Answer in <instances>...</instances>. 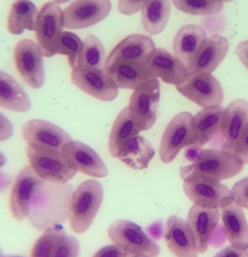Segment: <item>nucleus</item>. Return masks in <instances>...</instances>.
I'll return each instance as SVG.
<instances>
[{
    "instance_id": "nucleus-18",
    "label": "nucleus",
    "mask_w": 248,
    "mask_h": 257,
    "mask_svg": "<svg viewBox=\"0 0 248 257\" xmlns=\"http://www.w3.org/2000/svg\"><path fill=\"white\" fill-rule=\"evenodd\" d=\"M248 122V102L235 99L225 108L219 134L215 138L221 149L232 151L242 130Z\"/></svg>"
},
{
    "instance_id": "nucleus-6",
    "label": "nucleus",
    "mask_w": 248,
    "mask_h": 257,
    "mask_svg": "<svg viewBox=\"0 0 248 257\" xmlns=\"http://www.w3.org/2000/svg\"><path fill=\"white\" fill-rule=\"evenodd\" d=\"M160 101V81L151 77L134 89L130 97L129 110L141 131L150 130L157 119Z\"/></svg>"
},
{
    "instance_id": "nucleus-24",
    "label": "nucleus",
    "mask_w": 248,
    "mask_h": 257,
    "mask_svg": "<svg viewBox=\"0 0 248 257\" xmlns=\"http://www.w3.org/2000/svg\"><path fill=\"white\" fill-rule=\"evenodd\" d=\"M104 69L118 88L136 89L146 80L153 77L144 62L118 60L104 67Z\"/></svg>"
},
{
    "instance_id": "nucleus-5",
    "label": "nucleus",
    "mask_w": 248,
    "mask_h": 257,
    "mask_svg": "<svg viewBox=\"0 0 248 257\" xmlns=\"http://www.w3.org/2000/svg\"><path fill=\"white\" fill-rule=\"evenodd\" d=\"M107 234L113 244L123 249L129 256L157 257L160 254L159 246L133 221L119 219L112 222L108 227Z\"/></svg>"
},
{
    "instance_id": "nucleus-10",
    "label": "nucleus",
    "mask_w": 248,
    "mask_h": 257,
    "mask_svg": "<svg viewBox=\"0 0 248 257\" xmlns=\"http://www.w3.org/2000/svg\"><path fill=\"white\" fill-rule=\"evenodd\" d=\"M176 88L186 98L203 108L220 105L224 96L220 82L211 73L189 75L184 82L176 85Z\"/></svg>"
},
{
    "instance_id": "nucleus-2",
    "label": "nucleus",
    "mask_w": 248,
    "mask_h": 257,
    "mask_svg": "<svg viewBox=\"0 0 248 257\" xmlns=\"http://www.w3.org/2000/svg\"><path fill=\"white\" fill-rule=\"evenodd\" d=\"M102 199V186L95 180H87L74 190L71 196L69 216V226L74 233L81 234L90 227Z\"/></svg>"
},
{
    "instance_id": "nucleus-7",
    "label": "nucleus",
    "mask_w": 248,
    "mask_h": 257,
    "mask_svg": "<svg viewBox=\"0 0 248 257\" xmlns=\"http://www.w3.org/2000/svg\"><path fill=\"white\" fill-rule=\"evenodd\" d=\"M63 26V11L59 3L55 1L46 2L37 13L34 26L37 44L43 56L51 57L56 54Z\"/></svg>"
},
{
    "instance_id": "nucleus-12",
    "label": "nucleus",
    "mask_w": 248,
    "mask_h": 257,
    "mask_svg": "<svg viewBox=\"0 0 248 257\" xmlns=\"http://www.w3.org/2000/svg\"><path fill=\"white\" fill-rule=\"evenodd\" d=\"M44 184L30 166L24 167L17 175L13 184L9 206L13 218L21 221L30 213L31 203L39 188Z\"/></svg>"
},
{
    "instance_id": "nucleus-25",
    "label": "nucleus",
    "mask_w": 248,
    "mask_h": 257,
    "mask_svg": "<svg viewBox=\"0 0 248 257\" xmlns=\"http://www.w3.org/2000/svg\"><path fill=\"white\" fill-rule=\"evenodd\" d=\"M225 108L221 105L204 107L193 115L195 145L204 146L214 140L220 132Z\"/></svg>"
},
{
    "instance_id": "nucleus-22",
    "label": "nucleus",
    "mask_w": 248,
    "mask_h": 257,
    "mask_svg": "<svg viewBox=\"0 0 248 257\" xmlns=\"http://www.w3.org/2000/svg\"><path fill=\"white\" fill-rule=\"evenodd\" d=\"M223 230L226 238L235 248H248V222L243 208L232 202L221 209Z\"/></svg>"
},
{
    "instance_id": "nucleus-36",
    "label": "nucleus",
    "mask_w": 248,
    "mask_h": 257,
    "mask_svg": "<svg viewBox=\"0 0 248 257\" xmlns=\"http://www.w3.org/2000/svg\"><path fill=\"white\" fill-rule=\"evenodd\" d=\"M231 192L234 202L242 208L248 209V177H245L235 183Z\"/></svg>"
},
{
    "instance_id": "nucleus-8",
    "label": "nucleus",
    "mask_w": 248,
    "mask_h": 257,
    "mask_svg": "<svg viewBox=\"0 0 248 257\" xmlns=\"http://www.w3.org/2000/svg\"><path fill=\"white\" fill-rule=\"evenodd\" d=\"M194 145L193 115L188 111L180 112L165 128L160 143V159L163 163H171L182 149Z\"/></svg>"
},
{
    "instance_id": "nucleus-17",
    "label": "nucleus",
    "mask_w": 248,
    "mask_h": 257,
    "mask_svg": "<svg viewBox=\"0 0 248 257\" xmlns=\"http://www.w3.org/2000/svg\"><path fill=\"white\" fill-rule=\"evenodd\" d=\"M164 237L167 247L174 257H198L194 235L183 218L172 215L168 218Z\"/></svg>"
},
{
    "instance_id": "nucleus-43",
    "label": "nucleus",
    "mask_w": 248,
    "mask_h": 257,
    "mask_svg": "<svg viewBox=\"0 0 248 257\" xmlns=\"http://www.w3.org/2000/svg\"><path fill=\"white\" fill-rule=\"evenodd\" d=\"M5 163H6V157H5V155L0 151V167L4 166Z\"/></svg>"
},
{
    "instance_id": "nucleus-20",
    "label": "nucleus",
    "mask_w": 248,
    "mask_h": 257,
    "mask_svg": "<svg viewBox=\"0 0 248 257\" xmlns=\"http://www.w3.org/2000/svg\"><path fill=\"white\" fill-rule=\"evenodd\" d=\"M228 48L229 42L226 37L221 35L208 37L187 69L188 76L197 73H212L225 58Z\"/></svg>"
},
{
    "instance_id": "nucleus-42",
    "label": "nucleus",
    "mask_w": 248,
    "mask_h": 257,
    "mask_svg": "<svg viewBox=\"0 0 248 257\" xmlns=\"http://www.w3.org/2000/svg\"><path fill=\"white\" fill-rule=\"evenodd\" d=\"M236 54L244 66L248 69V40L241 41L236 47Z\"/></svg>"
},
{
    "instance_id": "nucleus-21",
    "label": "nucleus",
    "mask_w": 248,
    "mask_h": 257,
    "mask_svg": "<svg viewBox=\"0 0 248 257\" xmlns=\"http://www.w3.org/2000/svg\"><path fill=\"white\" fill-rule=\"evenodd\" d=\"M155 48V43L149 36L143 34L129 35L111 50L105 60L104 67L118 60L144 62Z\"/></svg>"
},
{
    "instance_id": "nucleus-4",
    "label": "nucleus",
    "mask_w": 248,
    "mask_h": 257,
    "mask_svg": "<svg viewBox=\"0 0 248 257\" xmlns=\"http://www.w3.org/2000/svg\"><path fill=\"white\" fill-rule=\"evenodd\" d=\"M182 179L185 195L196 205L221 209L234 201L231 190L213 178L190 174Z\"/></svg>"
},
{
    "instance_id": "nucleus-26",
    "label": "nucleus",
    "mask_w": 248,
    "mask_h": 257,
    "mask_svg": "<svg viewBox=\"0 0 248 257\" xmlns=\"http://www.w3.org/2000/svg\"><path fill=\"white\" fill-rule=\"evenodd\" d=\"M154 156L153 146L145 138L137 135L126 142L117 158L132 169L144 170L148 168Z\"/></svg>"
},
{
    "instance_id": "nucleus-9",
    "label": "nucleus",
    "mask_w": 248,
    "mask_h": 257,
    "mask_svg": "<svg viewBox=\"0 0 248 257\" xmlns=\"http://www.w3.org/2000/svg\"><path fill=\"white\" fill-rule=\"evenodd\" d=\"M71 80L80 90L99 100L110 101L117 96L118 87L104 68L74 66Z\"/></svg>"
},
{
    "instance_id": "nucleus-28",
    "label": "nucleus",
    "mask_w": 248,
    "mask_h": 257,
    "mask_svg": "<svg viewBox=\"0 0 248 257\" xmlns=\"http://www.w3.org/2000/svg\"><path fill=\"white\" fill-rule=\"evenodd\" d=\"M141 132V128L136 124V122L133 120L129 107H125L120 110L118 115L116 116L110 134L108 138V151L109 154L117 158L119 151L121 150L122 146L126 144V142L139 135Z\"/></svg>"
},
{
    "instance_id": "nucleus-34",
    "label": "nucleus",
    "mask_w": 248,
    "mask_h": 257,
    "mask_svg": "<svg viewBox=\"0 0 248 257\" xmlns=\"http://www.w3.org/2000/svg\"><path fill=\"white\" fill-rule=\"evenodd\" d=\"M79 242L70 235L65 234L62 230L58 233L51 257H78Z\"/></svg>"
},
{
    "instance_id": "nucleus-27",
    "label": "nucleus",
    "mask_w": 248,
    "mask_h": 257,
    "mask_svg": "<svg viewBox=\"0 0 248 257\" xmlns=\"http://www.w3.org/2000/svg\"><path fill=\"white\" fill-rule=\"evenodd\" d=\"M0 106L17 112L28 111L31 107L30 98L22 86L2 70H0Z\"/></svg>"
},
{
    "instance_id": "nucleus-38",
    "label": "nucleus",
    "mask_w": 248,
    "mask_h": 257,
    "mask_svg": "<svg viewBox=\"0 0 248 257\" xmlns=\"http://www.w3.org/2000/svg\"><path fill=\"white\" fill-rule=\"evenodd\" d=\"M151 0H118L117 8L125 15H132L142 10Z\"/></svg>"
},
{
    "instance_id": "nucleus-16",
    "label": "nucleus",
    "mask_w": 248,
    "mask_h": 257,
    "mask_svg": "<svg viewBox=\"0 0 248 257\" xmlns=\"http://www.w3.org/2000/svg\"><path fill=\"white\" fill-rule=\"evenodd\" d=\"M144 64L153 77H159L170 84H181L188 77L184 64L164 48H155Z\"/></svg>"
},
{
    "instance_id": "nucleus-48",
    "label": "nucleus",
    "mask_w": 248,
    "mask_h": 257,
    "mask_svg": "<svg viewBox=\"0 0 248 257\" xmlns=\"http://www.w3.org/2000/svg\"><path fill=\"white\" fill-rule=\"evenodd\" d=\"M0 257H5L4 255H2V253H1V250H0Z\"/></svg>"
},
{
    "instance_id": "nucleus-15",
    "label": "nucleus",
    "mask_w": 248,
    "mask_h": 257,
    "mask_svg": "<svg viewBox=\"0 0 248 257\" xmlns=\"http://www.w3.org/2000/svg\"><path fill=\"white\" fill-rule=\"evenodd\" d=\"M220 216V208H205L196 204L190 208L187 223L194 235L200 254L208 250L218 226Z\"/></svg>"
},
{
    "instance_id": "nucleus-19",
    "label": "nucleus",
    "mask_w": 248,
    "mask_h": 257,
    "mask_svg": "<svg viewBox=\"0 0 248 257\" xmlns=\"http://www.w3.org/2000/svg\"><path fill=\"white\" fill-rule=\"evenodd\" d=\"M62 152L77 172L95 178L107 176L108 172L103 161L99 155L87 145L71 140L64 145Z\"/></svg>"
},
{
    "instance_id": "nucleus-46",
    "label": "nucleus",
    "mask_w": 248,
    "mask_h": 257,
    "mask_svg": "<svg viewBox=\"0 0 248 257\" xmlns=\"http://www.w3.org/2000/svg\"><path fill=\"white\" fill-rule=\"evenodd\" d=\"M220 2H222V3H224V2H231V1H234V0H219Z\"/></svg>"
},
{
    "instance_id": "nucleus-47",
    "label": "nucleus",
    "mask_w": 248,
    "mask_h": 257,
    "mask_svg": "<svg viewBox=\"0 0 248 257\" xmlns=\"http://www.w3.org/2000/svg\"><path fill=\"white\" fill-rule=\"evenodd\" d=\"M5 257H23V256H18V255H12V256H5Z\"/></svg>"
},
{
    "instance_id": "nucleus-41",
    "label": "nucleus",
    "mask_w": 248,
    "mask_h": 257,
    "mask_svg": "<svg viewBox=\"0 0 248 257\" xmlns=\"http://www.w3.org/2000/svg\"><path fill=\"white\" fill-rule=\"evenodd\" d=\"M13 135V125L11 121L0 112V142L6 141Z\"/></svg>"
},
{
    "instance_id": "nucleus-14",
    "label": "nucleus",
    "mask_w": 248,
    "mask_h": 257,
    "mask_svg": "<svg viewBox=\"0 0 248 257\" xmlns=\"http://www.w3.org/2000/svg\"><path fill=\"white\" fill-rule=\"evenodd\" d=\"M111 9L109 0H75L63 11L64 27L80 29L104 19Z\"/></svg>"
},
{
    "instance_id": "nucleus-35",
    "label": "nucleus",
    "mask_w": 248,
    "mask_h": 257,
    "mask_svg": "<svg viewBox=\"0 0 248 257\" xmlns=\"http://www.w3.org/2000/svg\"><path fill=\"white\" fill-rule=\"evenodd\" d=\"M61 229L52 227L45 231L32 247L30 257H51L56 237Z\"/></svg>"
},
{
    "instance_id": "nucleus-31",
    "label": "nucleus",
    "mask_w": 248,
    "mask_h": 257,
    "mask_svg": "<svg viewBox=\"0 0 248 257\" xmlns=\"http://www.w3.org/2000/svg\"><path fill=\"white\" fill-rule=\"evenodd\" d=\"M105 52L100 40L92 35H87L82 44V49L79 53L76 66H87L104 68Z\"/></svg>"
},
{
    "instance_id": "nucleus-40",
    "label": "nucleus",
    "mask_w": 248,
    "mask_h": 257,
    "mask_svg": "<svg viewBox=\"0 0 248 257\" xmlns=\"http://www.w3.org/2000/svg\"><path fill=\"white\" fill-rule=\"evenodd\" d=\"M213 257H248V248L238 249L229 245L224 247Z\"/></svg>"
},
{
    "instance_id": "nucleus-33",
    "label": "nucleus",
    "mask_w": 248,
    "mask_h": 257,
    "mask_svg": "<svg viewBox=\"0 0 248 257\" xmlns=\"http://www.w3.org/2000/svg\"><path fill=\"white\" fill-rule=\"evenodd\" d=\"M82 44L83 42L76 34L69 31H62L58 41L56 53L66 55L69 65L73 68L77 64V59L82 49Z\"/></svg>"
},
{
    "instance_id": "nucleus-11",
    "label": "nucleus",
    "mask_w": 248,
    "mask_h": 257,
    "mask_svg": "<svg viewBox=\"0 0 248 257\" xmlns=\"http://www.w3.org/2000/svg\"><path fill=\"white\" fill-rule=\"evenodd\" d=\"M42 56L39 45L30 39L20 40L14 48V62L18 72L35 89L40 88L45 80Z\"/></svg>"
},
{
    "instance_id": "nucleus-44",
    "label": "nucleus",
    "mask_w": 248,
    "mask_h": 257,
    "mask_svg": "<svg viewBox=\"0 0 248 257\" xmlns=\"http://www.w3.org/2000/svg\"><path fill=\"white\" fill-rule=\"evenodd\" d=\"M55 2H57V3H65V2H67V1H70V0H54Z\"/></svg>"
},
{
    "instance_id": "nucleus-45",
    "label": "nucleus",
    "mask_w": 248,
    "mask_h": 257,
    "mask_svg": "<svg viewBox=\"0 0 248 257\" xmlns=\"http://www.w3.org/2000/svg\"><path fill=\"white\" fill-rule=\"evenodd\" d=\"M129 257H149V256H145V255H133V256H129Z\"/></svg>"
},
{
    "instance_id": "nucleus-3",
    "label": "nucleus",
    "mask_w": 248,
    "mask_h": 257,
    "mask_svg": "<svg viewBox=\"0 0 248 257\" xmlns=\"http://www.w3.org/2000/svg\"><path fill=\"white\" fill-rule=\"evenodd\" d=\"M26 153L29 166L44 182L64 184L77 172L62 151L27 146Z\"/></svg>"
},
{
    "instance_id": "nucleus-13",
    "label": "nucleus",
    "mask_w": 248,
    "mask_h": 257,
    "mask_svg": "<svg viewBox=\"0 0 248 257\" xmlns=\"http://www.w3.org/2000/svg\"><path fill=\"white\" fill-rule=\"evenodd\" d=\"M22 137L27 146L62 151L71 141L70 136L58 125L43 119H30L22 126Z\"/></svg>"
},
{
    "instance_id": "nucleus-30",
    "label": "nucleus",
    "mask_w": 248,
    "mask_h": 257,
    "mask_svg": "<svg viewBox=\"0 0 248 257\" xmlns=\"http://www.w3.org/2000/svg\"><path fill=\"white\" fill-rule=\"evenodd\" d=\"M170 0H151L142 9V24L150 34L161 33L168 24Z\"/></svg>"
},
{
    "instance_id": "nucleus-39",
    "label": "nucleus",
    "mask_w": 248,
    "mask_h": 257,
    "mask_svg": "<svg viewBox=\"0 0 248 257\" xmlns=\"http://www.w3.org/2000/svg\"><path fill=\"white\" fill-rule=\"evenodd\" d=\"M92 257H129V255L119 246L111 244L100 248Z\"/></svg>"
},
{
    "instance_id": "nucleus-23",
    "label": "nucleus",
    "mask_w": 248,
    "mask_h": 257,
    "mask_svg": "<svg viewBox=\"0 0 248 257\" xmlns=\"http://www.w3.org/2000/svg\"><path fill=\"white\" fill-rule=\"evenodd\" d=\"M206 39V32L202 27L192 24L183 26L174 38V56L188 69Z\"/></svg>"
},
{
    "instance_id": "nucleus-29",
    "label": "nucleus",
    "mask_w": 248,
    "mask_h": 257,
    "mask_svg": "<svg viewBox=\"0 0 248 257\" xmlns=\"http://www.w3.org/2000/svg\"><path fill=\"white\" fill-rule=\"evenodd\" d=\"M37 8L30 0H15L11 5L7 28L11 34H21L25 29L34 30Z\"/></svg>"
},
{
    "instance_id": "nucleus-32",
    "label": "nucleus",
    "mask_w": 248,
    "mask_h": 257,
    "mask_svg": "<svg viewBox=\"0 0 248 257\" xmlns=\"http://www.w3.org/2000/svg\"><path fill=\"white\" fill-rule=\"evenodd\" d=\"M173 3L180 11L192 15H212L223 8L219 0H173Z\"/></svg>"
},
{
    "instance_id": "nucleus-1",
    "label": "nucleus",
    "mask_w": 248,
    "mask_h": 257,
    "mask_svg": "<svg viewBox=\"0 0 248 257\" xmlns=\"http://www.w3.org/2000/svg\"><path fill=\"white\" fill-rule=\"evenodd\" d=\"M243 161L232 151L209 149L200 152L196 160L183 168L181 177L190 174L204 175L217 181L230 179L238 175L244 167Z\"/></svg>"
},
{
    "instance_id": "nucleus-37",
    "label": "nucleus",
    "mask_w": 248,
    "mask_h": 257,
    "mask_svg": "<svg viewBox=\"0 0 248 257\" xmlns=\"http://www.w3.org/2000/svg\"><path fill=\"white\" fill-rule=\"evenodd\" d=\"M232 152L239 157L244 164L248 163V122L242 130L239 138L237 139Z\"/></svg>"
}]
</instances>
